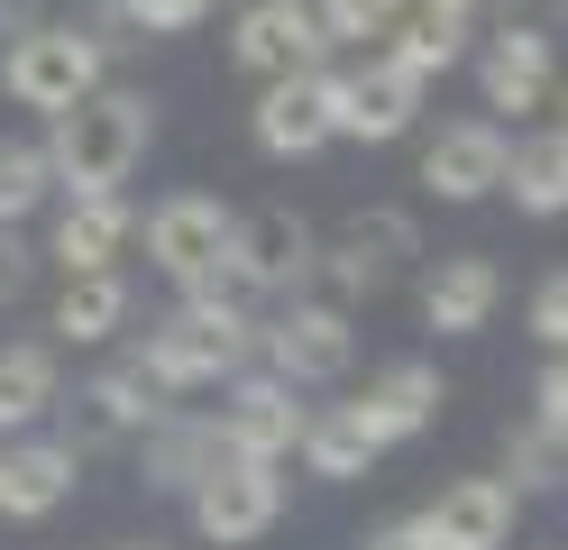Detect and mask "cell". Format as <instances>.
<instances>
[{"instance_id": "cell-1", "label": "cell", "mask_w": 568, "mask_h": 550, "mask_svg": "<svg viewBox=\"0 0 568 550\" xmlns=\"http://www.w3.org/2000/svg\"><path fill=\"white\" fill-rule=\"evenodd\" d=\"M156 138V101L148 92H120V83H92L74 110H55V138H47V166L64 193H120L138 174Z\"/></svg>"}, {"instance_id": "cell-2", "label": "cell", "mask_w": 568, "mask_h": 550, "mask_svg": "<svg viewBox=\"0 0 568 550\" xmlns=\"http://www.w3.org/2000/svg\"><path fill=\"white\" fill-rule=\"evenodd\" d=\"M138 358H148L174 394L230 386L239 367L257 358V321H247V303H230V293H184V303L148 330V349H138Z\"/></svg>"}, {"instance_id": "cell-3", "label": "cell", "mask_w": 568, "mask_h": 550, "mask_svg": "<svg viewBox=\"0 0 568 550\" xmlns=\"http://www.w3.org/2000/svg\"><path fill=\"white\" fill-rule=\"evenodd\" d=\"M101 73H111V56L92 47V28H74V19H28L10 47H0V92H10L19 110H74Z\"/></svg>"}, {"instance_id": "cell-4", "label": "cell", "mask_w": 568, "mask_h": 550, "mask_svg": "<svg viewBox=\"0 0 568 550\" xmlns=\"http://www.w3.org/2000/svg\"><path fill=\"white\" fill-rule=\"evenodd\" d=\"M312 267H322V239H312V220L303 211H247L239 230H230V257H221V276L193 284V293H230V303H257V293H303Z\"/></svg>"}, {"instance_id": "cell-5", "label": "cell", "mask_w": 568, "mask_h": 550, "mask_svg": "<svg viewBox=\"0 0 568 550\" xmlns=\"http://www.w3.org/2000/svg\"><path fill=\"white\" fill-rule=\"evenodd\" d=\"M413 257H422L413 211L376 202V211H348V220H339V239L322 248V267H312V276L331 284V303H376V293H395V284H404Z\"/></svg>"}, {"instance_id": "cell-6", "label": "cell", "mask_w": 568, "mask_h": 550, "mask_svg": "<svg viewBox=\"0 0 568 550\" xmlns=\"http://www.w3.org/2000/svg\"><path fill=\"white\" fill-rule=\"evenodd\" d=\"M275 513H284V477H275V459H239V450H230V459L193 487V532H202L211 550L266 541Z\"/></svg>"}, {"instance_id": "cell-7", "label": "cell", "mask_w": 568, "mask_h": 550, "mask_svg": "<svg viewBox=\"0 0 568 550\" xmlns=\"http://www.w3.org/2000/svg\"><path fill=\"white\" fill-rule=\"evenodd\" d=\"M331 138H339V64L266 73V92H257V147L266 157H322Z\"/></svg>"}, {"instance_id": "cell-8", "label": "cell", "mask_w": 568, "mask_h": 550, "mask_svg": "<svg viewBox=\"0 0 568 550\" xmlns=\"http://www.w3.org/2000/svg\"><path fill=\"white\" fill-rule=\"evenodd\" d=\"M230 230H239V211L230 202H211V193H174L148 211V257H156V276L165 284H211L221 276V257H230Z\"/></svg>"}, {"instance_id": "cell-9", "label": "cell", "mask_w": 568, "mask_h": 550, "mask_svg": "<svg viewBox=\"0 0 568 550\" xmlns=\"http://www.w3.org/2000/svg\"><path fill=\"white\" fill-rule=\"evenodd\" d=\"M257 349L275 377H294V386H331L348 377V358H358V330H348V303H284L266 330H257Z\"/></svg>"}, {"instance_id": "cell-10", "label": "cell", "mask_w": 568, "mask_h": 550, "mask_svg": "<svg viewBox=\"0 0 568 550\" xmlns=\"http://www.w3.org/2000/svg\"><path fill=\"white\" fill-rule=\"evenodd\" d=\"M303 422H312V403H294V377H275V367H266V377H247V367H239V377H230V403H221V440H230V450L239 459H294V440H303Z\"/></svg>"}, {"instance_id": "cell-11", "label": "cell", "mask_w": 568, "mask_h": 550, "mask_svg": "<svg viewBox=\"0 0 568 550\" xmlns=\"http://www.w3.org/2000/svg\"><path fill=\"white\" fill-rule=\"evenodd\" d=\"M477 92H486V110H514V120H531V110L559 92V37L505 19V28L477 47Z\"/></svg>"}, {"instance_id": "cell-12", "label": "cell", "mask_w": 568, "mask_h": 550, "mask_svg": "<svg viewBox=\"0 0 568 550\" xmlns=\"http://www.w3.org/2000/svg\"><path fill=\"white\" fill-rule=\"evenodd\" d=\"M230 64L239 73H294V64H331V37L312 28V0H247L230 28Z\"/></svg>"}, {"instance_id": "cell-13", "label": "cell", "mask_w": 568, "mask_h": 550, "mask_svg": "<svg viewBox=\"0 0 568 550\" xmlns=\"http://www.w3.org/2000/svg\"><path fill=\"white\" fill-rule=\"evenodd\" d=\"M505 183V129L495 120H449L422 147V193L432 202H486Z\"/></svg>"}, {"instance_id": "cell-14", "label": "cell", "mask_w": 568, "mask_h": 550, "mask_svg": "<svg viewBox=\"0 0 568 550\" xmlns=\"http://www.w3.org/2000/svg\"><path fill=\"white\" fill-rule=\"evenodd\" d=\"M422 120V73H404L395 56H376L367 73H339V138L385 147Z\"/></svg>"}, {"instance_id": "cell-15", "label": "cell", "mask_w": 568, "mask_h": 550, "mask_svg": "<svg viewBox=\"0 0 568 550\" xmlns=\"http://www.w3.org/2000/svg\"><path fill=\"white\" fill-rule=\"evenodd\" d=\"M221 459H230V440H221V422H202V413H165V422L138 431V477H148L156 496H193Z\"/></svg>"}, {"instance_id": "cell-16", "label": "cell", "mask_w": 568, "mask_h": 550, "mask_svg": "<svg viewBox=\"0 0 568 550\" xmlns=\"http://www.w3.org/2000/svg\"><path fill=\"white\" fill-rule=\"evenodd\" d=\"M440 403H449L440 367H432V358H395V367H376V377H367L358 422L385 440V450H395V440H413V431H432V422H440Z\"/></svg>"}, {"instance_id": "cell-17", "label": "cell", "mask_w": 568, "mask_h": 550, "mask_svg": "<svg viewBox=\"0 0 568 550\" xmlns=\"http://www.w3.org/2000/svg\"><path fill=\"white\" fill-rule=\"evenodd\" d=\"M74 477H83V440H19V450H0V513L47 523L74 496Z\"/></svg>"}, {"instance_id": "cell-18", "label": "cell", "mask_w": 568, "mask_h": 550, "mask_svg": "<svg viewBox=\"0 0 568 550\" xmlns=\"http://www.w3.org/2000/svg\"><path fill=\"white\" fill-rule=\"evenodd\" d=\"M514 487L505 477H458V487L422 513V532H432V550H505L514 541Z\"/></svg>"}, {"instance_id": "cell-19", "label": "cell", "mask_w": 568, "mask_h": 550, "mask_svg": "<svg viewBox=\"0 0 568 550\" xmlns=\"http://www.w3.org/2000/svg\"><path fill=\"white\" fill-rule=\"evenodd\" d=\"M83 413H92V440H138L148 422L174 413V386L156 377L148 358H111V367L83 386Z\"/></svg>"}, {"instance_id": "cell-20", "label": "cell", "mask_w": 568, "mask_h": 550, "mask_svg": "<svg viewBox=\"0 0 568 550\" xmlns=\"http://www.w3.org/2000/svg\"><path fill=\"white\" fill-rule=\"evenodd\" d=\"M495 303H505L495 257H440V267L422 276V321H432L440 340H468V330H486Z\"/></svg>"}, {"instance_id": "cell-21", "label": "cell", "mask_w": 568, "mask_h": 550, "mask_svg": "<svg viewBox=\"0 0 568 550\" xmlns=\"http://www.w3.org/2000/svg\"><path fill=\"white\" fill-rule=\"evenodd\" d=\"M129 239H138V220H129L120 193H64L47 257H55L64 276H83V267H120V248H129Z\"/></svg>"}, {"instance_id": "cell-22", "label": "cell", "mask_w": 568, "mask_h": 550, "mask_svg": "<svg viewBox=\"0 0 568 550\" xmlns=\"http://www.w3.org/2000/svg\"><path fill=\"white\" fill-rule=\"evenodd\" d=\"M495 193H514V211H531V220H559L568 211V129L505 138V183Z\"/></svg>"}, {"instance_id": "cell-23", "label": "cell", "mask_w": 568, "mask_h": 550, "mask_svg": "<svg viewBox=\"0 0 568 550\" xmlns=\"http://www.w3.org/2000/svg\"><path fill=\"white\" fill-rule=\"evenodd\" d=\"M376 450H385V440L358 422V403H331V413H312L303 440H294V459H303L312 477H331V487H358V477L376 468Z\"/></svg>"}, {"instance_id": "cell-24", "label": "cell", "mask_w": 568, "mask_h": 550, "mask_svg": "<svg viewBox=\"0 0 568 550\" xmlns=\"http://www.w3.org/2000/svg\"><path fill=\"white\" fill-rule=\"evenodd\" d=\"M120 321H129V276H120V267L64 276V293H55V340L101 349V340H120Z\"/></svg>"}, {"instance_id": "cell-25", "label": "cell", "mask_w": 568, "mask_h": 550, "mask_svg": "<svg viewBox=\"0 0 568 550\" xmlns=\"http://www.w3.org/2000/svg\"><path fill=\"white\" fill-rule=\"evenodd\" d=\"M55 403V349L47 340H10L0 349V431H38Z\"/></svg>"}, {"instance_id": "cell-26", "label": "cell", "mask_w": 568, "mask_h": 550, "mask_svg": "<svg viewBox=\"0 0 568 550\" xmlns=\"http://www.w3.org/2000/svg\"><path fill=\"white\" fill-rule=\"evenodd\" d=\"M385 56H395L404 73H449L458 56H468V10H422V19H395L385 28Z\"/></svg>"}, {"instance_id": "cell-27", "label": "cell", "mask_w": 568, "mask_h": 550, "mask_svg": "<svg viewBox=\"0 0 568 550\" xmlns=\"http://www.w3.org/2000/svg\"><path fill=\"white\" fill-rule=\"evenodd\" d=\"M505 487H514V496H550V487H568V431H550V422L505 431Z\"/></svg>"}, {"instance_id": "cell-28", "label": "cell", "mask_w": 568, "mask_h": 550, "mask_svg": "<svg viewBox=\"0 0 568 550\" xmlns=\"http://www.w3.org/2000/svg\"><path fill=\"white\" fill-rule=\"evenodd\" d=\"M55 193V166H47V147H28V138H0V230H19L28 211H38Z\"/></svg>"}, {"instance_id": "cell-29", "label": "cell", "mask_w": 568, "mask_h": 550, "mask_svg": "<svg viewBox=\"0 0 568 550\" xmlns=\"http://www.w3.org/2000/svg\"><path fill=\"white\" fill-rule=\"evenodd\" d=\"M120 10H129L138 37H184V28H202L211 10H221V0H120Z\"/></svg>"}, {"instance_id": "cell-30", "label": "cell", "mask_w": 568, "mask_h": 550, "mask_svg": "<svg viewBox=\"0 0 568 550\" xmlns=\"http://www.w3.org/2000/svg\"><path fill=\"white\" fill-rule=\"evenodd\" d=\"M531 340H541V349H568V267L531 284Z\"/></svg>"}, {"instance_id": "cell-31", "label": "cell", "mask_w": 568, "mask_h": 550, "mask_svg": "<svg viewBox=\"0 0 568 550\" xmlns=\"http://www.w3.org/2000/svg\"><path fill=\"white\" fill-rule=\"evenodd\" d=\"M312 28H322L331 47H367V37H376V19L358 10V0H312Z\"/></svg>"}, {"instance_id": "cell-32", "label": "cell", "mask_w": 568, "mask_h": 550, "mask_svg": "<svg viewBox=\"0 0 568 550\" xmlns=\"http://www.w3.org/2000/svg\"><path fill=\"white\" fill-rule=\"evenodd\" d=\"M531 422H550V431H568V349H550V367H541V386H531Z\"/></svg>"}, {"instance_id": "cell-33", "label": "cell", "mask_w": 568, "mask_h": 550, "mask_svg": "<svg viewBox=\"0 0 568 550\" xmlns=\"http://www.w3.org/2000/svg\"><path fill=\"white\" fill-rule=\"evenodd\" d=\"M28 267H38V257H28V239L0 230V303H19V293H28Z\"/></svg>"}, {"instance_id": "cell-34", "label": "cell", "mask_w": 568, "mask_h": 550, "mask_svg": "<svg viewBox=\"0 0 568 550\" xmlns=\"http://www.w3.org/2000/svg\"><path fill=\"white\" fill-rule=\"evenodd\" d=\"M505 19H514V28H541V37H559V28H568V0H505Z\"/></svg>"}, {"instance_id": "cell-35", "label": "cell", "mask_w": 568, "mask_h": 550, "mask_svg": "<svg viewBox=\"0 0 568 550\" xmlns=\"http://www.w3.org/2000/svg\"><path fill=\"white\" fill-rule=\"evenodd\" d=\"M358 550H432V532H422V513H413V523H385V532H367Z\"/></svg>"}, {"instance_id": "cell-36", "label": "cell", "mask_w": 568, "mask_h": 550, "mask_svg": "<svg viewBox=\"0 0 568 550\" xmlns=\"http://www.w3.org/2000/svg\"><path fill=\"white\" fill-rule=\"evenodd\" d=\"M28 19H47V0H0V37H19Z\"/></svg>"}, {"instance_id": "cell-37", "label": "cell", "mask_w": 568, "mask_h": 550, "mask_svg": "<svg viewBox=\"0 0 568 550\" xmlns=\"http://www.w3.org/2000/svg\"><path fill=\"white\" fill-rule=\"evenodd\" d=\"M358 10H367V19H376V37H385V28L404 19V0H358Z\"/></svg>"}, {"instance_id": "cell-38", "label": "cell", "mask_w": 568, "mask_h": 550, "mask_svg": "<svg viewBox=\"0 0 568 550\" xmlns=\"http://www.w3.org/2000/svg\"><path fill=\"white\" fill-rule=\"evenodd\" d=\"M422 10H486V0H422Z\"/></svg>"}, {"instance_id": "cell-39", "label": "cell", "mask_w": 568, "mask_h": 550, "mask_svg": "<svg viewBox=\"0 0 568 550\" xmlns=\"http://www.w3.org/2000/svg\"><path fill=\"white\" fill-rule=\"evenodd\" d=\"M559 129H568V92H559Z\"/></svg>"}, {"instance_id": "cell-40", "label": "cell", "mask_w": 568, "mask_h": 550, "mask_svg": "<svg viewBox=\"0 0 568 550\" xmlns=\"http://www.w3.org/2000/svg\"><path fill=\"white\" fill-rule=\"evenodd\" d=\"M120 550H156V541H120Z\"/></svg>"}]
</instances>
